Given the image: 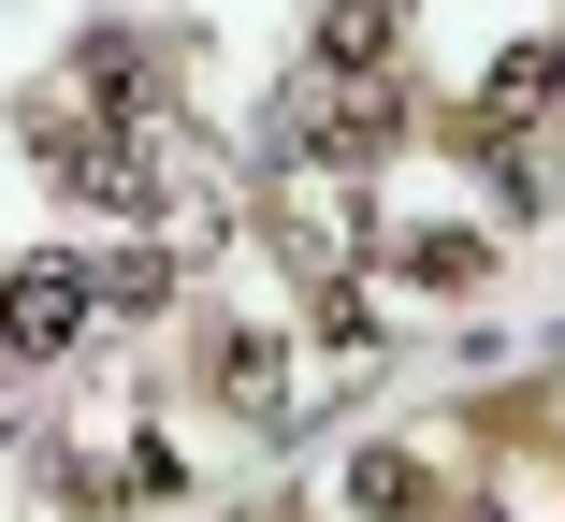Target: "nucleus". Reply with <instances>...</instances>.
I'll list each match as a JSON object with an SVG mask.
<instances>
[{"label": "nucleus", "mask_w": 565, "mask_h": 522, "mask_svg": "<svg viewBox=\"0 0 565 522\" xmlns=\"http://www.w3.org/2000/svg\"><path fill=\"white\" fill-rule=\"evenodd\" d=\"M392 131H406V102H392L377 73H305V87L276 102V160H333V174H377V160H392Z\"/></svg>", "instance_id": "f257e3e1"}, {"label": "nucleus", "mask_w": 565, "mask_h": 522, "mask_svg": "<svg viewBox=\"0 0 565 522\" xmlns=\"http://www.w3.org/2000/svg\"><path fill=\"white\" fill-rule=\"evenodd\" d=\"M87 320H102V290H87V262H0V363H73L87 349Z\"/></svg>", "instance_id": "f03ea898"}, {"label": "nucleus", "mask_w": 565, "mask_h": 522, "mask_svg": "<svg viewBox=\"0 0 565 522\" xmlns=\"http://www.w3.org/2000/svg\"><path fill=\"white\" fill-rule=\"evenodd\" d=\"M203 392L233 406V422H276V406H290V349L247 334V320H217V334H203Z\"/></svg>", "instance_id": "7ed1b4c3"}, {"label": "nucleus", "mask_w": 565, "mask_h": 522, "mask_svg": "<svg viewBox=\"0 0 565 522\" xmlns=\"http://www.w3.org/2000/svg\"><path fill=\"white\" fill-rule=\"evenodd\" d=\"M87 290H102V320H160V305H174V247H117V262H87Z\"/></svg>", "instance_id": "20e7f679"}, {"label": "nucleus", "mask_w": 565, "mask_h": 522, "mask_svg": "<svg viewBox=\"0 0 565 522\" xmlns=\"http://www.w3.org/2000/svg\"><path fill=\"white\" fill-rule=\"evenodd\" d=\"M392 30H406V0H333V15H319V73H363V58H392Z\"/></svg>", "instance_id": "39448f33"}, {"label": "nucleus", "mask_w": 565, "mask_h": 522, "mask_svg": "<svg viewBox=\"0 0 565 522\" xmlns=\"http://www.w3.org/2000/svg\"><path fill=\"white\" fill-rule=\"evenodd\" d=\"M349 508H363V522H420V508H435V479H420L406 450H363V465H349Z\"/></svg>", "instance_id": "423d86ee"}, {"label": "nucleus", "mask_w": 565, "mask_h": 522, "mask_svg": "<svg viewBox=\"0 0 565 522\" xmlns=\"http://www.w3.org/2000/svg\"><path fill=\"white\" fill-rule=\"evenodd\" d=\"M406 276H435V290H465V276H479V233H420V247H406Z\"/></svg>", "instance_id": "0eeeda50"}]
</instances>
